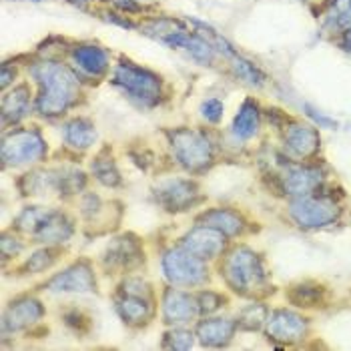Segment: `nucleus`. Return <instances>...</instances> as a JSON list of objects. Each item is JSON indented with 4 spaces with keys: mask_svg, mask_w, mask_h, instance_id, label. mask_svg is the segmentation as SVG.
Listing matches in <instances>:
<instances>
[{
    "mask_svg": "<svg viewBox=\"0 0 351 351\" xmlns=\"http://www.w3.org/2000/svg\"><path fill=\"white\" fill-rule=\"evenodd\" d=\"M108 259L112 265L129 267L135 261H138V247L135 241L129 239H119L112 247H108Z\"/></svg>",
    "mask_w": 351,
    "mask_h": 351,
    "instance_id": "nucleus-24",
    "label": "nucleus"
},
{
    "mask_svg": "<svg viewBox=\"0 0 351 351\" xmlns=\"http://www.w3.org/2000/svg\"><path fill=\"white\" fill-rule=\"evenodd\" d=\"M117 311L125 324H145L151 315V303L147 295H135L125 291L123 298L117 299Z\"/></svg>",
    "mask_w": 351,
    "mask_h": 351,
    "instance_id": "nucleus-17",
    "label": "nucleus"
},
{
    "mask_svg": "<svg viewBox=\"0 0 351 351\" xmlns=\"http://www.w3.org/2000/svg\"><path fill=\"white\" fill-rule=\"evenodd\" d=\"M181 245L195 257L207 261V259H215L217 255L225 249V235L213 227L201 225V227H195L193 231H189L183 237Z\"/></svg>",
    "mask_w": 351,
    "mask_h": 351,
    "instance_id": "nucleus-9",
    "label": "nucleus"
},
{
    "mask_svg": "<svg viewBox=\"0 0 351 351\" xmlns=\"http://www.w3.org/2000/svg\"><path fill=\"white\" fill-rule=\"evenodd\" d=\"M322 295H324V287L313 285V283H299L295 287H291L289 301L298 307H313L322 301Z\"/></svg>",
    "mask_w": 351,
    "mask_h": 351,
    "instance_id": "nucleus-25",
    "label": "nucleus"
},
{
    "mask_svg": "<svg viewBox=\"0 0 351 351\" xmlns=\"http://www.w3.org/2000/svg\"><path fill=\"white\" fill-rule=\"evenodd\" d=\"M322 183V171L315 167H287L283 185L289 195L305 197Z\"/></svg>",
    "mask_w": 351,
    "mask_h": 351,
    "instance_id": "nucleus-14",
    "label": "nucleus"
},
{
    "mask_svg": "<svg viewBox=\"0 0 351 351\" xmlns=\"http://www.w3.org/2000/svg\"><path fill=\"white\" fill-rule=\"evenodd\" d=\"M327 23H329L333 28L350 30L351 0H331V4H329V12H327Z\"/></svg>",
    "mask_w": 351,
    "mask_h": 351,
    "instance_id": "nucleus-26",
    "label": "nucleus"
},
{
    "mask_svg": "<svg viewBox=\"0 0 351 351\" xmlns=\"http://www.w3.org/2000/svg\"><path fill=\"white\" fill-rule=\"evenodd\" d=\"M47 155V143L38 131H14L2 141V161L6 165H27Z\"/></svg>",
    "mask_w": 351,
    "mask_h": 351,
    "instance_id": "nucleus-6",
    "label": "nucleus"
},
{
    "mask_svg": "<svg viewBox=\"0 0 351 351\" xmlns=\"http://www.w3.org/2000/svg\"><path fill=\"white\" fill-rule=\"evenodd\" d=\"M289 215L298 223L299 227L305 229H319L325 225H331L339 209L333 201L327 199H317V197H299L289 205Z\"/></svg>",
    "mask_w": 351,
    "mask_h": 351,
    "instance_id": "nucleus-7",
    "label": "nucleus"
},
{
    "mask_svg": "<svg viewBox=\"0 0 351 351\" xmlns=\"http://www.w3.org/2000/svg\"><path fill=\"white\" fill-rule=\"evenodd\" d=\"M343 47L348 49L351 53V28L350 30H346V36H343Z\"/></svg>",
    "mask_w": 351,
    "mask_h": 351,
    "instance_id": "nucleus-37",
    "label": "nucleus"
},
{
    "mask_svg": "<svg viewBox=\"0 0 351 351\" xmlns=\"http://www.w3.org/2000/svg\"><path fill=\"white\" fill-rule=\"evenodd\" d=\"M223 103L221 101H217V99H209V101H205L203 105H201V114H203V119H207L209 123H219L221 121V117H223Z\"/></svg>",
    "mask_w": 351,
    "mask_h": 351,
    "instance_id": "nucleus-33",
    "label": "nucleus"
},
{
    "mask_svg": "<svg viewBox=\"0 0 351 351\" xmlns=\"http://www.w3.org/2000/svg\"><path fill=\"white\" fill-rule=\"evenodd\" d=\"M285 147L295 157H311L319 149V133L309 125L293 123L285 133Z\"/></svg>",
    "mask_w": 351,
    "mask_h": 351,
    "instance_id": "nucleus-15",
    "label": "nucleus"
},
{
    "mask_svg": "<svg viewBox=\"0 0 351 351\" xmlns=\"http://www.w3.org/2000/svg\"><path fill=\"white\" fill-rule=\"evenodd\" d=\"M38 241H49V243H60L66 241L73 235V225L71 221L60 213L51 211V215L47 217V221L43 223V227L34 233Z\"/></svg>",
    "mask_w": 351,
    "mask_h": 351,
    "instance_id": "nucleus-20",
    "label": "nucleus"
},
{
    "mask_svg": "<svg viewBox=\"0 0 351 351\" xmlns=\"http://www.w3.org/2000/svg\"><path fill=\"white\" fill-rule=\"evenodd\" d=\"M51 215V211H45V209H38V207H28L25 209L21 217L16 219V225L23 229V231H28V233H36L43 223L47 221V217Z\"/></svg>",
    "mask_w": 351,
    "mask_h": 351,
    "instance_id": "nucleus-29",
    "label": "nucleus"
},
{
    "mask_svg": "<svg viewBox=\"0 0 351 351\" xmlns=\"http://www.w3.org/2000/svg\"><path fill=\"white\" fill-rule=\"evenodd\" d=\"M169 136L173 153L183 167L191 171H199L213 161V147L205 135L189 129H179Z\"/></svg>",
    "mask_w": 351,
    "mask_h": 351,
    "instance_id": "nucleus-4",
    "label": "nucleus"
},
{
    "mask_svg": "<svg viewBox=\"0 0 351 351\" xmlns=\"http://www.w3.org/2000/svg\"><path fill=\"white\" fill-rule=\"evenodd\" d=\"M165 346L171 348V350H191L193 348V335H191L189 331L175 329V331L167 333Z\"/></svg>",
    "mask_w": 351,
    "mask_h": 351,
    "instance_id": "nucleus-31",
    "label": "nucleus"
},
{
    "mask_svg": "<svg viewBox=\"0 0 351 351\" xmlns=\"http://www.w3.org/2000/svg\"><path fill=\"white\" fill-rule=\"evenodd\" d=\"M62 136H64V143L73 149H88L95 145L97 141V131H95V125L86 119H75L71 123L64 125L62 129Z\"/></svg>",
    "mask_w": 351,
    "mask_h": 351,
    "instance_id": "nucleus-19",
    "label": "nucleus"
},
{
    "mask_svg": "<svg viewBox=\"0 0 351 351\" xmlns=\"http://www.w3.org/2000/svg\"><path fill=\"white\" fill-rule=\"evenodd\" d=\"M305 331H307L305 319L293 311H287V309L273 311L267 319V333H269L271 339H277V341L295 343L299 339H303Z\"/></svg>",
    "mask_w": 351,
    "mask_h": 351,
    "instance_id": "nucleus-10",
    "label": "nucleus"
},
{
    "mask_svg": "<svg viewBox=\"0 0 351 351\" xmlns=\"http://www.w3.org/2000/svg\"><path fill=\"white\" fill-rule=\"evenodd\" d=\"M121 8H125V10H131V12H135L138 10V4H135L133 0H114Z\"/></svg>",
    "mask_w": 351,
    "mask_h": 351,
    "instance_id": "nucleus-36",
    "label": "nucleus"
},
{
    "mask_svg": "<svg viewBox=\"0 0 351 351\" xmlns=\"http://www.w3.org/2000/svg\"><path fill=\"white\" fill-rule=\"evenodd\" d=\"M28 97L30 95L27 86H16L10 95H6L2 101V121L4 123L21 121L28 110Z\"/></svg>",
    "mask_w": 351,
    "mask_h": 351,
    "instance_id": "nucleus-23",
    "label": "nucleus"
},
{
    "mask_svg": "<svg viewBox=\"0 0 351 351\" xmlns=\"http://www.w3.org/2000/svg\"><path fill=\"white\" fill-rule=\"evenodd\" d=\"M199 221L207 227H213L217 231H221L223 235H237L243 229V219L229 211V209H213L207 211L199 217Z\"/></svg>",
    "mask_w": 351,
    "mask_h": 351,
    "instance_id": "nucleus-21",
    "label": "nucleus"
},
{
    "mask_svg": "<svg viewBox=\"0 0 351 351\" xmlns=\"http://www.w3.org/2000/svg\"><path fill=\"white\" fill-rule=\"evenodd\" d=\"M10 77H14V75H10L8 69H4V71H2V86H6V84L10 82Z\"/></svg>",
    "mask_w": 351,
    "mask_h": 351,
    "instance_id": "nucleus-38",
    "label": "nucleus"
},
{
    "mask_svg": "<svg viewBox=\"0 0 351 351\" xmlns=\"http://www.w3.org/2000/svg\"><path fill=\"white\" fill-rule=\"evenodd\" d=\"M223 273H225L229 285L241 293H251V291L259 289L265 281V269H263L259 255L245 247L235 249L227 257V261L223 265Z\"/></svg>",
    "mask_w": 351,
    "mask_h": 351,
    "instance_id": "nucleus-3",
    "label": "nucleus"
},
{
    "mask_svg": "<svg viewBox=\"0 0 351 351\" xmlns=\"http://www.w3.org/2000/svg\"><path fill=\"white\" fill-rule=\"evenodd\" d=\"M305 110H307V114L315 121V123H319V127H327V129H333L335 127V121H331V119H327L324 114H319L317 110L313 107H309V105H305Z\"/></svg>",
    "mask_w": 351,
    "mask_h": 351,
    "instance_id": "nucleus-35",
    "label": "nucleus"
},
{
    "mask_svg": "<svg viewBox=\"0 0 351 351\" xmlns=\"http://www.w3.org/2000/svg\"><path fill=\"white\" fill-rule=\"evenodd\" d=\"M235 333V324L231 319H223V317H217V319H207L203 324H199L197 327V337L203 346H209V348H221L225 346Z\"/></svg>",
    "mask_w": 351,
    "mask_h": 351,
    "instance_id": "nucleus-16",
    "label": "nucleus"
},
{
    "mask_svg": "<svg viewBox=\"0 0 351 351\" xmlns=\"http://www.w3.org/2000/svg\"><path fill=\"white\" fill-rule=\"evenodd\" d=\"M54 263V253L51 249H45V251H38V253H34L30 259H28L27 267L32 273H40V271H45L47 267H51Z\"/></svg>",
    "mask_w": 351,
    "mask_h": 351,
    "instance_id": "nucleus-32",
    "label": "nucleus"
},
{
    "mask_svg": "<svg viewBox=\"0 0 351 351\" xmlns=\"http://www.w3.org/2000/svg\"><path fill=\"white\" fill-rule=\"evenodd\" d=\"M197 185L191 181H167L157 189V199L169 211H185L195 203Z\"/></svg>",
    "mask_w": 351,
    "mask_h": 351,
    "instance_id": "nucleus-13",
    "label": "nucleus"
},
{
    "mask_svg": "<svg viewBox=\"0 0 351 351\" xmlns=\"http://www.w3.org/2000/svg\"><path fill=\"white\" fill-rule=\"evenodd\" d=\"M221 301H223V299H221V295H217V293H211V291L201 293V298H199V311L213 313L215 309H219Z\"/></svg>",
    "mask_w": 351,
    "mask_h": 351,
    "instance_id": "nucleus-34",
    "label": "nucleus"
},
{
    "mask_svg": "<svg viewBox=\"0 0 351 351\" xmlns=\"http://www.w3.org/2000/svg\"><path fill=\"white\" fill-rule=\"evenodd\" d=\"M257 129H259V108L255 103L247 101L243 103V107L239 108L235 121H233V133L239 138H253L257 135Z\"/></svg>",
    "mask_w": 351,
    "mask_h": 351,
    "instance_id": "nucleus-22",
    "label": "nucleus"
},
{
    "mask_svg": "<svg viewBox=\"0 0 351 351\" xmlns=\"http://www.w3.org/2000/svg\"><path fill=\"white\" fill-rule=\"evenodd\" d=\"M231 62H233L235 75H237L239 79H243L245 82H249V84H253V86H261V84L265 82V75H263L253 62L245 60L239 54L231 56Z\"/></svg>",
    "mask_w": 351,
    "mask_h": 351,
    "instance_id": "nucleus-27",
    "label": "nucleus"
},
{
    "mask_svg": "<svg viewBox=\"0 0 351 351\" xmlns=\"http://www.w3.org/2000/svg\"><path fill=\"white\" fill-rule=\"evenodd\" d=\"M199 313V301L191 298L189 293L169 289L162 299V317L167 324H189Z\"/></svg>",
    "mask_w": 351,
    "mask_h": 351,
    "instance_id": "nucleus-11",
    "label": "nucleus"
},
{
    "mask_svg": "<svg viewBox=\"0 0 351 351\" xmlns=\"http://www.w3.org/2000/svg\"><path fill=\"white\" fill-rule=\"evenodd\" d=\"M162 273L175 285H199L205 281L203 259L195 257L187 249H171L162 255Z\"/></svg>",
    "mask_w": 351,
    "mask_h": 351,
    "instance_id": "nucleus-5",
    "label": "nucleus"
},
{
    "mask_svg": "<svg viewBox=\"0 0 351 351\" xmlns=\"http://www.w3.org/2000/svg\"><path fill=\"white\" fill-rule=\"evenodd\" d=\"M112 84L141 107H153L161 99V79L155 73L131 62H121L114 69Z\"/></svg>",
    "mask_w": 351,
    "mask_h": 351,
    "instance_id": "nucleus-2",
    "label": "nucleus"
},
{
    "mask_svg": "<svg viewBox=\"0 0 351 351\" xmlns=\"http://www.w3.org/2000/svg\"><path fill=\"white\" fill-rule=\"evenodd\" d=\"M43 315H45V309H43L40 301L30 298L19 299L6 309L4 324L2 325H4L6 331H21L28 325L36 324Z\"/></svg>",
    "mask_w": 351,
    "mask_h": 351,
    "instance_id": "nucleus-12",
    "label": "nucleus"
},
{
    "mask_svg": "<svg viewBox=\"0 0 351 351\" xmlns=\"http://www.w3.org/2000/svg\"><path fill=\"white\" fill-rule=\"evenodd\" d=\"M40 86L36 107L45 117H58L71 107L79 95V81L71 69L58 62H40L30 69Z\"/></svg>",
    "mask_w": 351,
    "mask_h": 351,
    "instance_id": "nucleus-1",
    "label": "nucleus"
},
{
    "mask_svg": "<svg viewBox=\"0 0 351 351\" xmlns=\"http://www.w3.org/2000/svg\"><path fill=\"white\" fill-rule=\"evenodd\" d=\"M97 281L88 263H75L69 269L54 275L49 281V289L51 291H60V293H90L95 291Z\"/></svg>",
    "mask_w": 351,
    "mask_h": 351,
    "instance_id": "nucleus-8",
    "label": "nucleus"
},
{
    "mask_svg": "<svg viewBox=\"0 0 351 351\" xmlns=\"http://www.w3.org/2000/svg\"><path fill=\"white\" fill-rule=\"evenodd\" d=\"M73 2H86V0H73Z\"/></svg>",
    "mask_w": 351,
    "mask_h": 351,
    "instance_id": "nucleus-39",
    "label": "nucleus"
},
{
    "mask_svg": "<svg viewBox=\"0 0 351 351\" xmlns=\"http://www.w3.org/2000/svg\"><path fill=\"white\" fill-rule=\"evenodd\" d=\"M73 58L82 73H86L90 77H101L107 73L108 54L99 47H79V49H75Z\"/></svg>",
    "mask_w": 351,
    "mask_h": 351,
    "instance_id": "nucleus-18",
    "label": "nucleus"
},
{
    "mask_svg": "<svg viewBox=\"0 0 351 351\" xmlns=\"http://www.w3.org/2000/svg\"><path fill=\"white\" fill-rule=\"evenodd\" d=\"M267 322V309L259 303H253V305H247L241 315H239V325L243 329H259L261 325Z\"/></svg>",
    "mask_w": 351,
    "mask_h": 351,
    "instance_id": "nucleus-30",
    "label": "nucleus"
},
{
    "mask_svg": "<svg viewBox=\"0 0 351 351\" xmlns=\"http://www.w3.org/2000/svg\"><path fill=\"white\" fill-rule=\"evenodd\" d=\"M93 173L107 187H117L121 183V175H119V171H117L112 159H105V157L95 159L93 161Z\"/></svg>",
    "mask_w": 351,
    "mask_h": 351,
    "instance_id": "nucleus-28",
    "label": "nucleus"
},
{
    "mask_svg": "<svg viewBox=\"0 0 351 351\" xmlns=\"http://www.w3.org/2000/svg\"><path fill=\"white\" fill-rule=\"evenodd\" d=\"M34 2H40V0H34Z\"/></svg>",
    "mask_w": 351,
    "mask_h": 351,
    "instance_id": "nucleus-40",
    "label": "nucleus"
}]
</instances>
